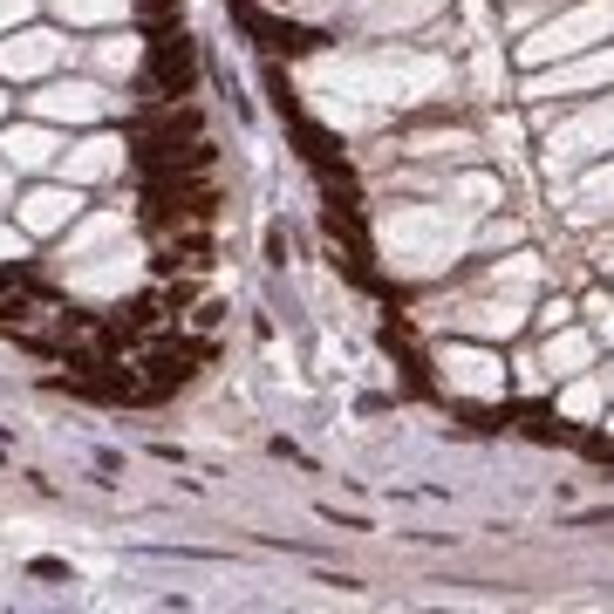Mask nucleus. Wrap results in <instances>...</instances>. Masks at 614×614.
I'll return each mask as SVG.
<instances>
[{
  "mask_svg": "<svg viewBox=\"0 0 614 614\" xmlns=\"http://www.w3.org/2000/svg\"><path fill=\"white\" fill-rule=\"evenodd\" d=\"M246 28L267 41L273 55H307V48H314V35H307V28H294V21H273V14H253V7H246Z\"/></svg>",
  "mask_w": 614,
  "mask_h": 614,
  "instance_id": "2",
  "label": "nucleus"
},
{
  "mask_svg": "<svg viewBox=\"0 0 614 614\" xmlns=\"http://www.w3.org/2000/svg\"><path fill=\"white\" fill-rule=\"evenodd\" d=\"M62 212H76V192H41V198H28V219H35V226H55Z\"/></svg>",
  "mask_w": 614,
  "mask_h": 614,
  "instance_id": "3",
  "label": "nucleus"
},
{
  "mask_svg": "<svg viewBox=\"0 0 614 614\" xmlns=\"http://www.w3.org/2000/svg\"><path fill=\"white\" fill-rule=\"evenodd\" d=\"M7 151L21 157V164H41V157H48V144H41V137H7Z\"/></svg>",
  "mask_w": 614,
  "mask_h": 614,
  "instance_id": "4",
  "label": "nucleus"
},
{
  "mask_svg": "<svg viewBox=\"0 0 614 614\" xmlns=\"http://www.w3.org/2000/svg\"><path fill=\"white\" fill-rule=\"evenodd\" d=\"M151 76L157 89L178 103V96H192V76H198V62H192V41L185 35H157L151 41Z\"/></svg>",
  "mask_w": 614,
  "mask_h": 614,
  "instance_id": "1",
  "label": "nucleus"
}]
</instances>
